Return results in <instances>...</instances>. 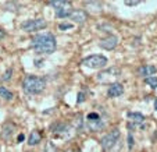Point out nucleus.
Instances as JSON below:
<instances>
[{"instance_id":"6ab92c4d","label":"nucleus","mask_w":157,"mask_h":152,"mask_svg":"<svg viewBox=\"0 0 157 152\" xmlns=\"http://www.w3.org/2000/svg\"><path fill=\"white\" fill-rule=\"evenodd\" d=\"M86 119H88V123H93V122H99L100 117H99L98 113H89Z\"/></svg>"},{"instance_id":"1a4fd4ad","label":"nucleus","mask_w":157,"mask_h":152,"mask_svg":"<svg viewBox=\"0 0 157 152\" xmlns=\"http://www.w3.org/2000/svg\"><path fill=\"white\" fill-rule=\"evenodd\" d=\"M157 69L153 66V64H146V66H142L139 70H138V73H139L140 75H143V77H153L154 74H156Z\"/></svg>"},{"instance_id":"2eb2a0df","label":"nucleus","mask_w":157,"mask_h":152,"mask_svg":"<svg viewBox=\"0 0 157 152\" xmlns=\"http://www.w3.org/2000/svg\"><path fill=\"white\" fill-rule=\"evenodd\" d=\"M0 96L4 98L6 101H11V99L14 98V94H13L11 91L7 90L6 86H0Z\"/></svg>"},{"instance_id":"423d86ee","label":"nucleus","mask_w":157,"mask_h":152,"mask_svg":"<svg viewBox=\"0 0 157 152\" xmlns=\"http://www.w3.org/2000/svg\"><path fill=\"white\" fill-rule=\"evenodd\" d=\"M117 43H118V38L114 35H109L99 42V46L106 49V50H111V49H114L117 46Z\"/></svg>"},{"instance_id":"0eeeda50","label":"nucleus","mask_w":157,"mask_h":152,"mask_svg":"<svg viewBox=\"0 0 157 152\" xmlns=\"http://www.w3.org/2000/svg\"><path fill=\"white\" fill-rule=\"evenodd\" d=\"M124 94V86L120 82H113L109 85V90H107V95L110 98H117V96L122 95Z\"/></svg>"},{"instance_id":"dca6fc26","label":"nucleus","mask_w":157,"mask_h":152,"mask_svg":"<svg viewBox=\"0 0 157 152\" xmlns=\"http://www.w3.org/2000/svg\"><path fill=\"white\" fill-rule=\"evenodd\" d=\"M67 3H68V2H64V0H53V2H49V4H50L52 7H54L56 10H59V9H61V7H64Z\"/></svg>"},{"instance_id":"412c9836","label":"nucleus","mask_w":157,"mask_h":152,"mask_svg":"<svg viewBox=\"0 0 157 152\" xmlns=\"http://www.w3.org/2000/svg\"><path fill=\"white\" fill-rule=\"evenodd\" d=\"M128 148L129 149H132L133 148V137H132V134H128Z\"/></svg>"},{"instance_id":"a211bd4d","label":"nucleus","mask_w":157,"mask_h":152,"mask_svg":"<svg viewBox=\"0 0 157 152\" xmlns=\"http://www.w3.org/2000/svg\"><path fill=\"white\" fill-rule=\"evenodd\" d=\"M44 152H59L56 148V145H54L53 142H46V145H44Z\"/></svg>"},{"instance_id":"393cba45","label":"nucleus","mask_w":157,"mask_h":152,"mask_svg":"<svg viewBox=\"0 0 157 152\" xmlns=\"http://www.w3.org/2000/svg\"><path fill=\"white\" fill-rule=\"evenodd\" d=\"M83 99H85V98H83V94L81 92L79 94V98H78V102H83Z\"/></svg>"},{"instance_id":"6e6552de","label":"nucleus","mask_w":157,"mask_h":152,"mask_svg":"<svg viewBox=\"0 0 157 152\" xmlns=\"http://www.w3.org/2000/svg\"><path fill=\"white\" fill-rule=\"evenodd\" d=\"M70 18H71L74 22L82 24V22H85V21H86V18H88V14H86V11H83V10H75V11L71 13Z\"/></svg>"},{"instance_id":"bb28decb","label":"nucleus","mask_w":157,"mask_h":152,"mask_svg":"<svg viewBox=\"0 0 157 152\" xmlns=\"http://www.w3.org/2000/svg\"><path fill=\"white\" fill-rule=\"evenodd\" d=\"M156 109H157V101H156Z\"/></svg>"},{"instance_id":"ddd939ff","label":"nucleus","mask_w":157,"mask_h":152,"mask_svg":"<svg viewBox=\"0 0 157 152\" xmlns=\"http://www.w3.org/2000/svg\"><path fill=\"white\" fill-rule=\"evenodd\" d=\"M127 117L131 120L132 123H143L145 122V116L142 113H135V112H129L127 113Z\"/></svg>"},{"instance_id":"7ed1b4c3","label":"nucleus","mask_w":157,"mask_h":152,"mask_svg":"<svg viewBox=\"0 0 157 152\" xmlns=\"http://www.w3.org/2000/svg\"><path fill=\"white\" fill-rule=\"evenodd\" d=\"M107 63H109L107 57L101 56V54H92L82 60V64L89 69H103L107 66Z\"/></svg>"},{"instance_id":"f257e3e1","label":"nucleus","mask_w":157,"mask_h":152,"mask_svg":"<svg viewBox=\"0 0 157 152\" xmlns=\"http://www.w3.org/2000/svg\"><path fill=\"white\" fill-rule=\"evenodd\" d=\"M32 48L36 53H53L56 50V38L50 32L38 34L32 38Z\"/></svg>"},{"instance_id":"f03ea898","label":"nucleus","mask_w":157,"mask_h":152,"mask_svg":"<svg viewBox=\"0 0 157 152\" xmlns=\"http://www.w3.org/2000/svg\"><path fill=\"white\" fill-rule=\"evenodd\" d=\"M22 90L31 95L40 94L44 90V80H42L40 77H36V75H27L22 81Z\"/></svg>"},{"instance_id":"aec40b11","label":"nucleus","mask_w":157,"mask_h":152,"mask_svg":"<svg viewBox=\"0 0 157 152\" xmlns=\"http://www.w3.org/2000/svg\"><path fill=\"white\" fill-rule=\"evenodd\" d=\"M11 74H13V69H9V70H7V71L3 74L2 80H3V81H9L10 78H11Z\"/></svg>"},{"instance_id":"20e7f679","label":"nucleus","mask_w":157,"mask_h":152,"mask_svg":"<svg viewBox=\"0 0 157 152\" xmlns=\"http://www.w3.org/2000/svg\"><path fill=\"white\" fill-rule=\"evenodd\" d=\"M46 21L42 18H35V20H28L25 22L21 24V28L27 32H35V31H40L43 28H46Z\"/></svg>"},{"instance_id":"f3484780","label":"nucleus","mask_w":157,"mask_h":152,"mask_svg":"<svg viewBox=\"0 0 157 152\" xmlns=\"http://www.w3.org/2000/svg\"><path fill=\"white\" fill-rule=\"evenodd\" d=\"M145 82L147 84L150 88H157V77L156 75H153V77H147L145 80Z\"/></svg>"},{"instance_id":"4468645a","label":"nucleus","mask_w":157,"mask_h":152,"mask_svg":"<svg viewBox=\"0 0 157 152\" xmlns=\"http://www.w3.org/2000/svg\"><path fill=\"white\" fill-rule=\"evenodd\" d=\"M70 126L65 124V123H56V124L52 126V133H64L68 131Z\"/></svg>"},{"instance_id":"f8f14e48","label":"nucleus","mask_w":157,"mask_h":152,"mask_svg":"<svg viewBox=\"0 0 157 152\" xmlns=\"http://www.w3.org/2000/svg\"><path fill=\"white\" fill-rule=\"evenodd\" d=\"M40 141H42V134H40V131H38V130H33V131H31L29 138H28V144H29L31 146H32V145H36V144H39Z\"/></svg>"},{"instance_id":"a878e982","label":"nucleus","mask_w":157,"mask_h":152,"mask_svg":"<svg viewBox=\"0 0 157 152\" xmlns=\"http://www.w3.org/2000/svg\"><path fill=\"white\" fill-rule=\"evenodd\" d=\"M22 140H24V135H22V134H21V135H18V138H17V141H18V142H21V141H22Z\"/></svg>"},{"instance_id":"4be33fe9","label":"nucleus","mask_w":157,"mask_h":152,"mask_svg":"<svg viewBox=\"0 0 157 152\" xmlns=\"http://www.w3.org/2000/svg\"><path fill=\"white\" fill-rule=\"evenodd\" d=\"M59 28L60 30H70V28H72V24H60Z\"/></svg>"},{"instance_id":"9d476101","label":"nucleus","mask_w":157,"mask_h":152,"mask_svg":"<svg viewBox=\"0 0 157 152\" xmlns=\"http://www.w3.org/2000/svg\"><path fill=\"white\" fill-rule=\"evenodd\" d=\"M14 130H15V126L13 124V123H6V124L3 126V128H2V138H3L4 141L10 140V137L13 135Z\"/></svg>"},{"instance_id":"9b49d317","label":"nucleus","mask_w":157,"mask_h":152,"mask_svg":"<svg viewBox=\"0 0 157 152\" xmlns=\"http://www.w3.org/2000/svg\"><path fill=\"white\" fill-rule=\"evenodd\" d=\"M71 13H72V6H71V3H67L64 7H61V9H59V10H56V14H57V17L59 18H65V17H70L71 15Z\"/></svg>"},{"instance_id":"39448f33","label":"nucleus","mask_w":157,"mask_h":152,"mask_svg":"<svg viewBox=\"0 0 157 152\" xmlns=\"http://www.w3.org/2000/svg\"><path fill=\"white\" fill-rule=\"evenodd\" d=\"M120 140V130L118 128H114L111 131H109L103 138H101V146L106 149H111L114 145L117 144V141Z\"/></svg>"},{"instance_id":"b1692460","label":"nucleus","mask_w":157,"mask_h":152,"mask_svg":"<svg viewBox=\"0 0 157 152\" xmlns=\"http://www.w3.org/2000/svg\"><path fill=\"white\" fill-rule=\"evenodd\" d=\"M4 36H6V32H4L3 28H0V39H3Z\"/></svg>"},{"instance_id":"5701e85b","label":"nucleus","mask_w":157,"mask_h":152,"mask_svg":"<svg viewBox=\"0 0 157 152\" xmlns=\"http://www.w3.org/2000/svg\"><path fill=\"white\" fill-rule=\"evenodd\" d=\"M139 3H140V2H125V4H127V6H138Z\"/></svg>"}]
</instances>
